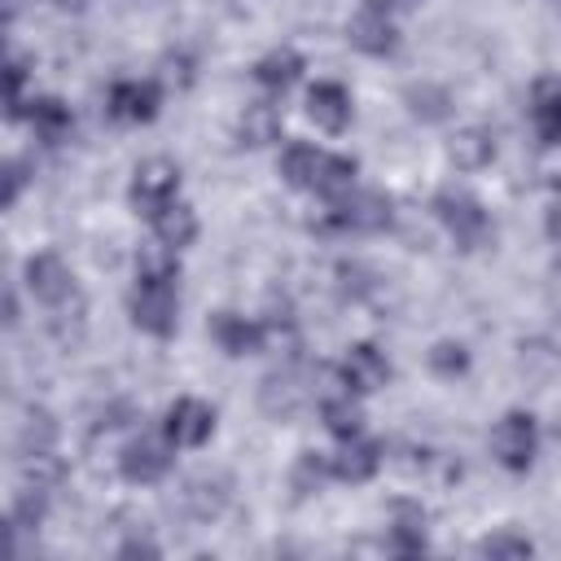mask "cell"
I'll return each mask as SVG.
<instances>
[{"instance_id": "cell-1", "label": "cell", "mask_w": 561, "mask_h": 561, "mask_svg": "<svg viewBox=\"0 0 561 561\" xmlns=\"http://www.w3.org/2000/svg\"><path fill=\"white\" fill-rule=\"evenodd\" d=\"M434 215H438V224L456 237L460 250H482V245L495 241V224L486 219L482 202L469 197V193H460V188H443V193L434 197Z\"/></svg>"}, {"instance_id": "cell-2", "label": "cell", "mask_w": 561, "mask_h": 561, "mask_svg": "<svg viewBox=\"0 0 561 561\" xmlns=\"http://www.w3.org/2000/svg\"><path fill=\"white\" fill-rule=\"evenodd\" d=\"M127 311H131V324L153 333V337H171L175 333V320H180V298H175V280H149V276H136L131 294H127Z\"/></svg>"}, {"instance_id": "cell-3", "label": "cell", "mask_w": 561, "mask_h": 561, "mask_svg": "<svg viewBox=\"0 0 561 561\" xmlns=\"http://www.w3.org/2000/svg\"><path fill=\"white\" fill-rule=\"evenodd\" d=\"M539 451V425L530 412H504L491 430V456L508 469V473H526L535 465Z\"/></svg>"}, {"instance_id": "cell-4", "label": "cell", "mask_w": 561, "mask_h": 561, "mask_svg": "<svg viewBox=\"0 0 561 561\" xmlns=\"http://www.w3.org/2000/svg\"><path fill=\"white\" fill-rule=\"evenodd\" d=\"M386 224H390V202L381 193H342L320 219V228H333V232H373Z\"/></svg>"}, {"instance_id": "cell-5", "label": "cell", "mask_w": 561, "mask_h": 561, "mask_svg": "<svg viewBox=\"0 0 561 561\" xmlns=\"http://www.w3.org/2000/svg\"><path fill=\"white\" fill-rule=\"evenodd\" d=\"M180 193V167L167 162V158H149L136 167V180H131V206L145 210V215H158L162 206H171Z\"/></svg>"}, {"instance_id": "cell-6", "label": "cell", "mask_w": 561, "mask_h": 561, "mask_svg": "<svg viewBox=\"0 0 561 561\" xmlns=\"http://www.w3.org/2000/svg\"><path fill=\"white\" fill-rule=\"evenodd\" d=\"M346 35H351V44H355L359 53H368V57H390V53L399 48V31H394V22H390L386 0H364L359 13L351 18Z\"/></svg>"}, {"instance_id": "cell-7", "label": "cell", "mask_w": 561, "mask_h": 561, "mask_svg": "<svg viewBox=\"0 0 561 561\" xmlns=\"http://www.w3.org/2000/svg\"><path fill=\"white\" fill-rule=\"evenodd\" d=\"M26 289H31L39 302L57 307V302L75 298V276H70V267H66L53 250H44V254H31V259H26Z\"/></svg>"}, {"instance_id": "cell-8", "label": "cell", "mask_w": 561, "mask_h": 561, "mask_svg": "<svg viewBox=\"0 0 561 561\" xmlns=\"http://www.w3.org/2000/svg\"><path fill=\"white\" fill-rule=\"evenodd\" d=\"M167 443H171V438H167ZM167 443L153 438V434H140L136 443H127L123 456H118L123 478H127V482H158V478L171 469V447H167Z\"/></svg>"}, {"instance_id": "cell-9", "label": "cell", "mask_w": 561, "mask_h": 561, "mask_svg": "<svg viewBox=\"0 0 561 561\" xmlns=\"http://www.w3.org/2000/svg\"><path fill=\"white\" fill-rule=\"evenodd\" d=\"M386 381H390V364H386V355H381L377 346L359 342V346L346 351V359H342V386H346L351 394H373V390H381Z\"/></svg>"}, {"instance_id": "cell-10", "label": "cell", "mask_w": 561, "mask_h": 561, "mask_svg": "<svg viewBox=\"0 0 561 561\" xmlns=\"http://www.w3.org/2000/svg\"><path fill=\"white\" fill-rule=\"evenodd\" d=\"M215 430V412L202 399H175L167 408V438L175 447H202Z\"/></svg>"}, {"instance_id": "cell-11", "label": "cell", "mask_w": 561, "mask_h": 561, "mask_svg": "<svg viewBox=\"0 0 561 561\" xmlns=\"http://www.w3.org/2000/svg\"><path fill=\"white\" fill-rule=\"evenodd\" d=\"M158 101H162V92L149 79H123L110 88V114L118 123H149L158 114Z\"/></svg>"}, {"instance_id": "cell-12", "label": "cell", "mask_w": 561, "mask_h": 561, "mask_svg": "<svg viewBox=\"0 0 561 561\" xmlns=\"http://www.w3.org/2000/svg\"><path fill=\"white\" fill-rule=\"evenodd\" d=\"M530 123H535V136L539 145H561V79L557 75H543L535 88H530Z\"/></svg>"}, {"instance_id": "cell-13", "label": "cell", "mask_w": 561, "mask_h": 561, "mask_svg": "<svg viewBox=\"0 0 561 561\" xmlns=\"http://www.w3.org/2000/svg\"><path fill=\"white\" fill-rule=\"evenodd\" d=\"M210 337L228 355H254L263 346V324L259 320H245L237 311H215L210 316Z\"/></svg>"}, {"instance_id": "cell-14", "label": "cell", "mask_w": 561, "mask_h": 561, "mask_svg": "<svg viewBox=\"0 0 561 561\" xmlns=\"http://www.w3.org/2000/svg\"><path fill=\"white\" fill-rule=\"evenodd\" d=\"M329 469H333V478H342V482H368L377 469H381V447L377 443H368V438H342V447L333 451V460H329Z\"/></svg>"}, {"instance_id": "cell-15", "label": "cell", "mask_w": 561, "mask_h": 561, "mask_svg": "<svg viewBox=\"0 0 561 561\" xmlns=\"http://www.w3.org/2000/svg\"><path fill=\"white\" fill-rule=\"evenodd\" d=\"M307 114L316 118V127H324V131H342L346 123H351V92L342 88V83H316L311 92H307Z\"/></svg>"}, {"instance_id": "cell-16", "label": "cell", "mask_w": 561, "mask_h": 561, "mask_svg": "<svg viewBox=\"0 0 561 561\" xmlns=\"http://www.w3.org/2000/svg\"><path fill=\"white\" fill-rule=\"evenodd\" d=\"M302 399H307V386L298 381L294 368L272 373V377L263 381V390H259V403H263L267 416H294V412L302 408Z\"/></svg>"}, {"instance_id": "cell-17", "label": "cell", "mask_w": 561, "mask_h": 561, "mask_svg": "<svg viewBox=\"0 0 561 561\" xmlns=\"http://www.w3.org/2000/svg\"><path fill=\"white\" fill-rule=\"evenodd\" d=\"M390 548L403 552V557L425 552V508H421V504H412V500H399V504H394V517H390Z\"/></svg>"}, {"instance_id": "cell-18", "label": "cell", "mask_w": 561, "mask_h": 561, "mask_svg": "<svg viewBox=\"0 0 561 561\" xmlns=\"http://www.w3.org/2000/svg\"><path fill=\"white\" fill-rule=\"evenodd\" d=\"M324 149H316V145H289L285 153H280V175H285V184H294V188H320V171H324Z\"/></svg>"}, {"instance_id": "cell-19", "label": "cell", "mask_w": 561, "mask_h": 561, "mask_svg": "<svg viewBox=\"0 0 561 561\" xmlns=\"http://www.w3.org/2000/svg\"><path fill=\"white\" fill-rule=\"evenodd\" d=\"M31 127H35V136L44 140V145H61L66 140V131H70V105L66 101H57V96H39V101H31Z\"/></svg>"}, {"instance_id": "cell-20", "label": "cell", "mask_w": 561, "mask_h": 561, "mask_svg": "<svg viewBox=\"0 0 561 561\" xmlns=\"http://www.w3.org/2000/svg\"><path fill=\"white\" fill-rule=\"evenodd\" d=\"M153 232H158V241L171 245V250L188 245V241L197 237V215H193V206H184V202L162 206V210L153 215Z\"/></svg>"}, {"instance_id": "cell-21", "label": "cell", "mask_w": 561, "mask_h": 561, "mask_svg": "<svg viewBox=\"0 0 561 561\" xmlns=\"http://www.w3.org/2000/svg\"><path fill=\"white\" fill-rule=\"evenodd\" d=\"M298 75H302V57H298L294 48H272V53L254 66V79H259L263 88H272V92L294 88V83H298Z\"/></svg>"}, {"instance_id": "cell-22", "label": "cell", "mask_w": 561, "mask_h": 561, "mask_svg": "<svg viewBox=\"0 0 561 561\" xmlns=\"http://www.w3.org/2000/svg\"><path fill=\"white\" fill-rule=\"evenodd\" d=\"M237 136H241V145H272L280 136V110L267 105V101L245 105V114L237 123Z\"/></svg>"}, {"instance_id": "cell-23", "label": "cell", "mask_w": 561, "mask_h": 561, "mask_svg": "<svg viewBox=\"0 0 561 561\" xmlns=\"http://www.w3.org/2000/svg\"><path fill=\"white\" fill-rule=\"evenodd\" d=\"M491 158H495V136H491L486 127H465V131H456V140H451V162H456V167L478 171V167H486Z\"/></svg>"}, {"instance_id": "cell-24", "label": "cell", "mask_w": 561, "mask_h": 561, "mask_svg": "<svg viewBox=\"0 0 561 561\" xmlns=\"http://www.w3.org/2000/svg\"><path fill=\"white\" fill-rule=\"evenodd\" d=\"M224 500H228V482H224V478H197V482H188V491H184V508H188L197 522L215 517V513L224 508Z\"/></svg>"}, {"instance_id": "cell-25", "label": "cell", "mask_w": 561, "mask_h": 561, "mask_svg": "<svg viewBox=\"0 0 561 561\" xmlns=\"http://www.w3.org/2000/svg\"><path fill=\"white\" fill-rule=\"evenodd\" d=\"M53 438H57V421H53L44 408H31L26 421H22V434H18L22 456H26V451H53Z\"/></svg>"}, {"instance_id": "cell-26", "label": "cell", "mask_w": 561, "mask_h": 561, "mask_svg": "<svg viewBox=\"0 0 561 561\" xmlns=\"http://www.w3.org/2000/svg\"><path fill=\"white\" fill-rule=\"evenodd\" d=\"M355 158H342V153H329L324 158V171H320V188L316 193H324L329 202L333 197H342V193H351L355 188Z\"/></svg>"}, {"instance_id": "cell-27", "label": "cell", "mask_w": 561, "mask_h": 561, "mask_svg": "<svg viewBox=\"0 0 561 561\" xmlns=\"http://www.w3.org/2000/svg\"><path fill=\"white\" fill-rule=\"evenodd\" d=\"M136 276H149V280H175L180 276V263H175V250L153 241L136 254Z\"/></svg>"}, {"instance_id": "cell-28", "label": "cell", "mask_w": 561, "mask_h": 561, "mask_svg": "<svg viewBox=\"0 0 561 561\" xmlns=\"http://www.w3.org/2000/svg\"><path fill=\"white\" fill-rule=\"evenodd\" d=\"M320 412H324V425H329L337 438H355V434H359V408L351 403V390L337 394V399H324Z\"/></svg>"}, {"instance_id": "cell-29", "label": "cell", "mask_w": 561, "mask_h": 561, "mask_svg": "<svg viewBox=\"0 0 561 561\" xmlns=\"http://www.w3.org/2000/svg\"><path fill=\"white\" fill-rule=\"evenodd\" d=\"M22 478H26V486L48 491V486L61 482V460H57L53 451H26V456H22Z\"/></svg>"}, {"instance_id": "cell-30", "label": "cell", "mask_w": 561, "mask_h": 561, "mask_svg": "<svg viewBox=\"0 0 561 561\" xmlns=\"http://www.w3.org/2000/svg\"><path fill=\"white\" fill-rule=\"evenodd\" d=\"M44 517V491L39 486H22L18 500H13V513H9V530L22 535V530H35Z\"/></svg>"}, {"instance_id": "cell-31", "label": "cell", "mask_w": 561, "mask_h": 561, "mask_svg": "<svg viewBox=\"0 0 561 561\" xmlns=\"http://www.w3.org/2000/svg\"><path fill=\"white\" fill-rule=\"evenodd\" d=\"M408 105H412V114L416 118H425V123H438V118H447V92L443 88H408Z\"/></svg>"}, {"instance_id": "cell-32", "label": "cell", "mask_w": 561, "mask_h": 561, "mask_svg": "<svg viewBox=\"0 0 561 561\" xmlns=\"http://www.w3.org/2000/svg\"><path fill=\"white\" fill-rule=\"evenodd\" d=\"M324 473H333V469L320 460V451H302V456H298V465H294V491H298V495L320 491Z\"/></svg>"}, {"instance_id": "cell-33", "label": "cell", "mask_w": 561, "mask_h": 561, "mask_svg": "<svg viewBox=\"0 0 561 561\" xmlns=\"http://www.w3.org/2000/svg\"><path fill=\"white\" fill-rule=\"evenodd\" d=\"M478 552H482V557H530V552H535V543H530L526 535L500 530V535H486V539L478 543Z\"/></svg>"}, {"instance_id": "cell-34", "label": "cell", "mask_w": 561, "mask_h": 561, "mask_svg": "<svg viewBox=\"0 0 561 561\" xmlns=\"http://www.w3.org/2000/svg\"><path fill=\"white\" fill-rule=\"evenodd\" d=\"M22 88H26V61L13 53L9 57V70H4V110H9V118H22Z\"/></svg>"}, {"instance_id": "cell-35", "label": "cell", "mask_w": 561, "mask_h": 561, "mask_svg": "<svg viewBox=\"0 0 561 561\" xmlns=\"http://www.w3.org/2000/svg\"><path fill=\"white\" fill-rule=\"evenodd\" d=\"M430 368H434L438 377H460V373L469 368V355H465L460 342H438V346L430 351Z\"/></svg>"}, {"instance_id": "cell-36", "label": "cell", "mask_w": 561, "mask_h": 561, "mask_svg": "<svg viewBox=\"0 0 561 561\" xmlns=\"http://www.w3.org/2000/svg\"><path fill=\"white\" fill-rule=\"evenodd\" d=\"M337 276H342V294H351V298H359V294H368V289H373V276H368L359 263H342V267H337Z\"/></svg>"}, {"instance_id": "cell-37", "label": "cell", "mask_w": 561, "mask_h": 561, "mask_svg": "<svg viewBox=\"0 0 561 561\" xmlns=\"http://www.w3.org/2000/svg\"><path fill=\"white\" fill-rule=\"evenodd\" d=\"M18 193H22V162L13 158V162L4 167V206H13V202H18Z\"/></svg>"}, {"instance_id": "cell-38", "label": "cell", "mask_w": 561, "mask_h": 561, "mask_svg": "<svg viewBox=\"0 0 561 561\" xmlns=\"http://www.w3.org/2000/svg\"><path fill=\"white\" fill-rule=\"evenodd\" d=\"M136 552H145V557H153L158 548H153V543H145V539H136V543H123V552H118V557H136Z\"/></svg>"}, {"instance_id": "cell-39", "label": "cell", "mask_w": 561, "mask_h": 561, "mask_svg": "<svg viewBox=\"0 0 561 561\" xmlns=\"http://www.w3.org/2000/svg\"><path fill=\"white\" fill-rule=\"evenodd\" d=\"M548 232H552V241H561V206L548 210Z\"/></svg>"}, {"instance_id": "cell-40", "label": "cell", "mask_w": 561, "mask_h": 561, "mask_svg": "<svg viewBox=\"0 0 561 561\" xmlns=\"http://www.w3.org/2000/svg\"><path fill=\"white\" fill-rule=\"evenodd\" d=\"M4 324H18V298L4 294Z\"/></svg>"}, {"instance_id": "cell-41", "label": "cell", "mask_w": 561, "mask_h": 561, "mask_svg": "<svg viewBox=\"0 0 561 561\" xmlns=\"http://www.w3.org/2000/svg\"><path fill=\"white\" fill-rule=\"evenodd\" d=\"M57 4H61V9H83L88 0H57Z\"/></svg>"}]
</instances>
